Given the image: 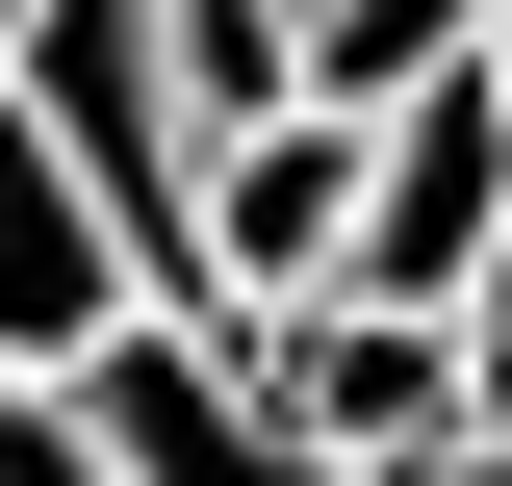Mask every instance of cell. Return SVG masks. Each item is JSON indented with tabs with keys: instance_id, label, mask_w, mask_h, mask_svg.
<instances>
[{
	"instance_id": "cell-3",
	"label": "cell",
	"mask_w": 512,
	"mask_h": 486,
	"mask_svg": "<svg viewBox=\"0 0 512 486\" xmlns=\"http://www.w3.org/2000/svg\"><path fill=\"white\" fill-rule=\"evenodd\" d=\"M256 384H282V435H308V461H359V486H410V461H461V435H487V410H461V333H436V307H359V282L282 307V333H256Z\"/></svg>"
},
{
	"instance_id": "cell-10",
	"label": "cell",
	"mask_w": 512,
	"mask_h": 486,
	"mask_svg": "<svg viewBox=\"0 0 512 486\" xmlns=\"http://www.w3.org/2000/svg\"><path fill=\"white\" fill-rule=\"evenodd\" d=\"M410 486H512V435H461V461H410Z\"/></svg>"
},
{
	"instance_id": "cell-1",
	"label": "cell",
	"mask_w": 512,
	"mask_h": 486,
	"mask_svg": "<svg viewBox=\"0 0 512 486\" xmlns=\"http://www.w3.org/2000/svg\"><path fill=\"white\" fill-rule=\"evenodd\" d=\"M77 410H103L128 486H359V461H308V435H282L256 333H205V307H128L103 359H77Z\"/></svg>"
},
{
	"instance_id": "cell-9",
	"label": "cell",
	"mask_w": 512,
	"mask_h": 486,
	"mask_svg": "<svg viewBox=\"0 0 512 486\" xmlns=\"http://www.w3.org/2000/svg\"><path fill=\"white\" fill-rule=\"evenodd\" d=\"M436 333H461V410H487V435H512V231H487V282H461V307H436Z\"/></svg>"
},
{
	"instance_id": "cell-12",
	"label": "cell",
	"mask_w": 512,
	"mask_h": 486,
	"mask_svg": "<svg viewBox=\"0 0 512 486\" xmlns=\"http://www.w3.org/2000/svg\"><path fill=\"white\" fill-rule=\"evenodd\" d=\"M487 103H512V26H487Z\"/></svg>"
},
{
	"instance_id": "cell-8",
	"label": "cell",
	"mask_w": 512,
	"mask_h": 486,
	"mask_svg": "<svg viewBox=\"0 0 512 486\" xmlns=\"http://www.w3.org/2000/svg\"><path fill=\"white\" fill-rule=\"evenodd\" d=\"M0 486H128V461H103V410H77V384H0Z\"/></svg>"
},
{
	"instance_id": "cell-6",
	"label": "cell",
	"mask_w": 512,
	"mask_h": 486,
	"mask_svg": "<svg viewBox=\"0 0 512 486\" xmlns=\"http://www.w3.org/2000/svg\"><path fill=\"white\" fill-rule=\"evenodd\" d=\"M154 52H180V128L231 154V128L308 103V0H154Z\"/></svg>"
},
{
	"instance_id": "cell-7",
	"label": "cell",
	"mask_w": 512,
	"mask_h": 486,
	"mask_svg": "<svg viewBox=\"0 0 512 486\" xmlns=\"http://www.w3.org/2000/svg\"><path fill=\"white\" fill-rule=\"evenodd\" d=\"M487 26H512V0H308V103H410V77H487Z\"/></svg>"
},
{
	"instance_id": "cell-2",
	"label": "cell",
	"mask_w": 512,
	"mask_h": 486,
	"mask_svg": "<svg viewBox=\"0 0 512 486\" xmlns=\"http://www.w3.org/2000/svg\"><path fill=\"white\" fill-rule=\"evenodd\" d=\"M359 282V103H282V128H231L205 154V333H282V307H333Z\"/></svg>"
},
{
	"instance_id": "cell-11",
	"label": "cell",
	"mask_w": 512,
	"mask_h": 486,
	"mask_svg": "<svg viewBox=\"0 0 512 486\" xmlns=\"http://www.w3.org/2000/svg\"><path fill=\"white\" fill-rule=\"evenodd\" d=\"M26 26H52V0H0V77H26Z\"/></svg>"
},
{
	"instance_id": "cell-5",
	"label": "cell",
	"mask_w": 512,
	"mask_h": 486,
	"mask_svg": "<svg viewBox=\"0 0 512 486\" xmlns=\"http://www.w3.org/2000/svg\"><path fill=\"white\" fill-rule=\"evenodd\" d=\"M128 307H154V282H128V231H103V180H77L52 128L0 103V384H77V359L128 333Z\"/></svg>"
},
{
	"instance_id": "cell-4",
	"label": "cell",
	"mask_w": 512,
	"mask_h": 486,
	"mask_svg": "<svg viewBox=\"0 0 512 486\" xmlns=\"http://www.w3.org/2000/svg\"><path fill=\"white\" fill-rule=\"evenodd\" d=\"M487 231H512V103L487 77H410L359 128V307H461Z\"/></svg>"
}]
</instances>
